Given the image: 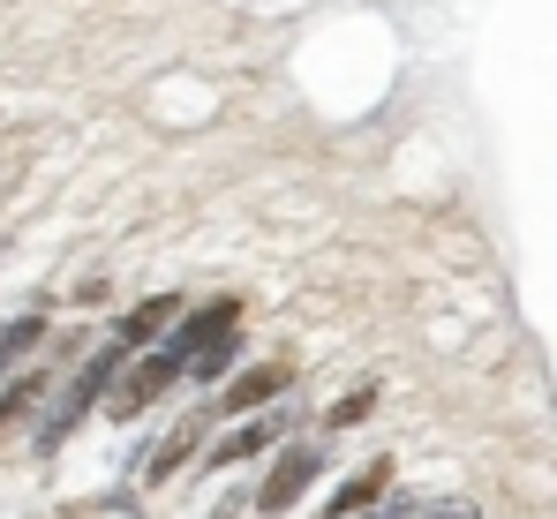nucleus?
I'll use <instances>...</instances> for the list:
<instances>
[{
    "label": "nucleus",
    "mask_w": 557,
    "mask_h": 519,
    "mask_svg": "<svg viewBox=\"0 0 557 519\" xmlns=\"http://www.w3.org/2000/svg\"><path fill=\"white\" fill-rule=\"evenodd\" d=\"M196 422H188V430H174L166 436V444H159V459H151V482H166V474H182V459H196Z\"/></svg>",
    "instance_id": "obj_11"
},
{
    "label": "nucleus",
    "mask_w": 557,
    "mask_h": 519,
    "mask_svg": "<svg viewBox=\"0 0 557 519\" xmlns=\"http://www.w3.org/2000/svg\"><path fill=\"white\" fill-rule=\"evenodd\" d=\"M234 324H242V301H234V294H226V301H203V309H182V317H174V324H166V332H159V339L174 346V354H182V361H196V354H203V346L219 339V332H234Z\"/></svg>",
    "instance_id": "obj_4"
},
{
    "label": "nucleus",
    "mask_w": 557,
    "mask_h": 519,
    "mask_svg": "<svg viewBox=\"0 0 557 519\" xmlns=\"http://www.w3.org/2000/svg\"><path fill=\"white\" fill-rule=\"evenodd\" d=\"M414 505L422 497H376V505H362V512H347V519H414Z\"/></svg>",
    "instance_id": "obj_13"
},
{
    "label": "nucleus",
    "mask_w": 557,
    "mask_h": 519,
    "mask_svg": "<svg viewBox=\"0 0 557 519\" xmlns=\"http://www.w3.org/2000/svg\"><path fill=\"white\" fill-rule=\"evenodd\" d=\"M121 361H128V346H121V339L91 346V354L76 361V376H69V384H53V392L38 399L46 415L30 422V444H38V452H61V444L76 436V422H84L98 399H106V384H113V369H121Z\"/></svg>",
    "instance_id": "obj_1"
},
{
    "label": "nucleus",
    "mask_w": 557,
    "mask_h": 519,
    "mask_svg": "<svg viewBox=\"0 0 557 519\" xmlns=\"http://www.w3.org/2000/svg\"><path fill=\"white\" fill-rule=\"evenodd\" d=\"M234 354H242V339H234V332H219V339L188 361V376H219V369H234Z\"/></svg>",
    "instance_id": "obj_12"
},
{
    "label": "nucleus",
    "mask_w": 557,
    "mask_h": 519,
    "mask_svg": "<svg viewBox=\"0 0 557 519\" xmlns=\"http://www.w3.org/2000/svg\"><path fill=\"white\" fill-rule=\"evenodd\" d=\"M370 407H376V392H347V399L332 407V430H347V422H362Z\"/></svg>",
    "instance_id": "obj_14"
},
{
    "label": "nucleus",
    "mask_w": 557,
    "mask_h": 519,
    "mask_svg": "<svg viewBox=\"0 0 557 519\" xmlns=\"http://www.w3.org/2000/svg\"><path fill=\"white\" fill-rule=\"evenodd\" d=\"M294 392V361H264V369H242L234 384H226V399H219V415H257V407H272Z\"/></svg>",
    "instance_id": "obj_5"
},
{
    "label": "nucleus",
    "mask_w": 557,
    "mask_h": 519,
    "mask_svg": "<svg viewBox=\"0 0 557 519\" xmlns=\"http://www.w3.org/2000/svg\"><path fill=\"white\" fill-rule=\"evenodd\" d=\"M182 376H188V361L166 339H151L144 354H128V361L113 369V384H106V415H113V422H136V415H144V407H159Z\"/></svg>",
    "instance_id": "obj_2"
},
{
    "label": "nucleus",
    "mask_w": 557,
    "mask_h": 519,
    "mask_svg": "<svg viewBox=\"0 0 557 519\" xmlns=\"http://www.w3.org/2000/svg\"><path fill=\"white\" fill-rule=\"evenodd\" d=\"M384 490H392V467H384V459H370V467H362L355 482H339V490H332V505H324V519H347V512H362V505H376Z\"/></svg>",
    "instance_id": "obj_10"
},
{
    "label": "nucleus",
    "mask_w": 557,
    "mask_h": 519,
    "mask_svg": "<svg viewBox=\"0 0 557 519\" xmlns=\"http://www.w3.org/2000/svg\"><path fill=\"white\" fill-rule=\"evenodd\" d=\"M188 301L182 294H151V301H136V309H128V317H121V332H113V339L128 346V354H144V346L159 339V332H166V324H174V317H182Z\"/></svg>",
    "instance_id": "obj_8"
},
{
    "label": "nucleus",
    "mask_w": 557,
    "mask_h": 519,
    "mask_svg": "<svg viewBox=\"0 0 557 519\" xmlns=\"http://www.w3.org/2000/svg\"><path fill=\"white\" fill-rule=\"evenodd\" d=\"M278 430H286V407H278V415H234V430L203 452V467H242V459H257Z\"/></svg>",
    "instance_id": "obj_6"
},
{
    "label": "nucleus",
    "mask_w": 557,
    "mask_h": 519,
    "mask_svg": "<svg viewBox=\"0 0 557 519\" xmlns=\"http://www.w3.org/2000/svg\"><path fill=\"white\" fill-rule=\"evenodd\" d=\"M46 392H53V369H23V376H8V392H0V444L38 422V399H46Z\"/></svg>",
    "instance_id": "obj_7"
},
{
    "label": "nucleus",
    "mask_w": 557,
    "mask_h": 519,
    "mask_svg": "<svg viewBox=\"0 0 557 519\" xmlns=\"http://www.w3.org/2000/svg\"><path fill=\"white\" fill-rule=\"evenodd\" d=\"M46 339H53V324H46V317H15V324H0V384H8V376H15V369H23Z\"/></svg>",
    "instance_id": "obj_9"
},
{
    "label": "nucleus",
    "mask_w": 557,
    "mask_h": 519,
    "mask_svg": "<svg viewBox=\"0 0 557 519\" xmlns=\"http://www.w3.org/2000/svg\"><path fill=\"white\" fill-rule=\"evenodd\" d=\"M317 474H324V452H317L309 436H294V444H286V452L272 459V474L257 482V512H264V519L294 512V505H301V497L317 490Z\"/></svg>",
    "instance_id": "obj_3"
}]
</instances>
